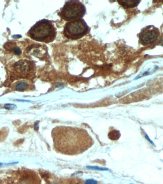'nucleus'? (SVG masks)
Returning <instances> with one entry per match:
<instances>
[{"label":"nucleus","mask_w":163,"mask_h":184,"mask_svg":"<svg viewBox=\"0 0 163 184\" xmlns=\"http://www.w3.org/2000/svg\"><path fill=\"white\" fill-rule=\"evenodd\" d=\"M28 34L31 38L36 41L49 42L54 40L56 33L52 23L49 20L43 19L36 23Z\"/></svg>","instance_id":"1"},{"label":"nucleus","mask_w":163,"mask_h":184,"mask_svg":"<svg viewBox=\"0 0 163 184\" xmlns=\"http://www.w3.org/2000/svg\"><path fill=\"white\" fill-rule=\"evenodd\" d=\"M85 12V7L78 1L68 2L62 9L60 15L63 19L69 21L80 19Z\"/></svg>","instance_id":"2"},{"label":"nucleus","mask_w":163,"mask_h":184,"mask_svg":"<svg viewBox=\"0 0 163 184\" xmlns=\"http://www.w3.org/2000/svg\"><path fill=\"white\" fill-rule=\"evenodd\" d=\"M88 27L83 19L74 20L67 23L64 29L65 36L68 39H80L88 31Z\"/></svg>","instance_id":"3"},{"label":"nucleus","mask_w":163,"mask_h":184,"mask_svg":"<svg viewBox=\"0 0 163 184\" xmlns=\"http://www.w3.org/2000/svg\"><path fill=\"white\" fill-rule=\"evenodd\" d=\"M33 70V65L30 61L21 60L14 64L12 73L15 78H25L30 75Z\"/></svg>","instance_id":"4"},{"label":"nucleus","mask_w":163,"mask_h":184,"mask_svg":"<svg viewBox=\"0 0 163 184\" xmlns=\"http://www.w3.org/2000/svg\"><path fill=\"white\" fill-rule=\"evenodd\" d=\"M159 31L155 27H149L144 28L140 35V41L144 45H150L155 42L159 36Z\"/></svg>","instance_id":"5"},{"label":"nucleus","mask_w":163,"mask_h":184,"mask_svg":"<svg viewBox=\"0 0 163 184\" xmlns=\"http://www.w3.org/2000/svg\"><path fill=\"white\" fill-rule=\"evenodd\" d=\"M29 87V84L27 81H25V80H22V81H18L15 83L14 88H15V90L17 91L23 92L28 89Z\"/></svg>","instance_id":"6"},{"label":"nucleus","mask_w":163,"mask_h":184,"mask_svg":"<svg viewBox=\"0 0 163 184\" xmlns=\"http://www.w3.org/2000/svg\"><path fill=\"white\" fill-rule=\"evenodd\" d=\"M119 5H121L125 8H130L138 6L140 1H118Z\"/></svg>","instance_id":"7"},{"label":"nucleus","mask_w":163,"mask_h":184,"mask_svg":"<svg viewBox=\"0 0 163 184\" xmlns=\"http://www.w3.org/2000/svg\"><path fill=\"white\" fill-rule=\"evenodd\" d=\"M5 47H7V48L6 49L8 50H10L11 51L13 52V54L18 56H20L22 54V51L21 48L19 47H18L16 45H14V44H13L11 43H6V44L5 45Z\"/></svg>","instance_id":"8"},{"label":"nucleus","mask_w":163,"mask_h":184,"mask_svg":"<svg viewBox=\"0 0 163 184\" xmlns=\"http://www.w3.org/2000/svg\"><path fill=\"white\" fill-rule=\"evenodd\" d=\"M109 138L112 141H116L119 139L120 137V133L118 130H113L108 133Z\"/></svg>","instance_id":"9"},{"label":"nucleus","mask_w":163,"mask_h":184,"mask_svg":"<svg viewBox=\"0 0 163 184\" xmlns=\"http://www.w3.org/2000/svg\"><path fill=\"white\" fill-rule=\"evenodd\" d=\"M17 108V107L16 105L13 104H6L4 106V108L7 110H14L16 109Z\"/></svg>","instance_id":"10"},{"label":"nucleus","mask_w":163,"mask_h":184,"mask_svg":"<svg viewBox=\"0 0 163 184\" xmlns=\"http://www.w3.org/2000/svg\"><path fill=\"white\" fill-rule=\"evenodd\" d=\"M86 167L91 170H99V171H107L109 169L106 168L100 167L96 166H88Z\"/></svg>","instance_id":"11"},{"label":"nucleus","mask_w":163,"mask_h":184,"mask_svg":"<svg viewBox=\"0 0 163 184\" xmlns=\"http://www.w3.org/2000/svg\"><path fill=\"white\" fill-rule=\"evenodd\" d=\"M144 137H145V138H146V140H147V141H148V142H149L151 144H152L154 146L156 147V145H155V143H154V142L151 140V139L149 138V136H148V135H147V133H145V135H144Z\"/></svg>","instance_id":"12"},{"label":"nucleus","mask_w":163,"mask_h":184,"mask_svg":"<svg viewBox=\"0 0 163 184\" xmlns=\"http://www.w3.org/2000/svg\"><path fill=\"white\" fill-rule=\"evenodd\" d=\"M85 184H97V182L94 179H88L85 181Z\"/></svg>","instance_id":"13"},{"label":"nucleus","mask_w":163,"mask_h":184,"mask_svg":"<svg viewBox=\"0 0 163 184\" xmlns=\"http://www.w3.org/2000/svg\"><path fill=\"white\" fill-rule=\"evenodd\" d=\"M34 129L36 131H38L39 129V121H36L34 124Z\"/></svg>","instance_id":"14"},{"label":"nucleus","mask_w":163,"mask_h":184,"mask_svg":"<svg viewBox=\"0 0 163 184\" xmlns=\"http://www.w3.org/2000/svg\"><path fill=\"white\" fill-rule=\"evenodd\" d=\"M21 37H22V36L21 35H16L13 36V38H14V39H19Z\"/></svg>","instance_id":"15"},{"label":"nucleus","mask_w":163,"mask_h":184,"mask_svg":"<svg viewBox=\"0 0 163 184\" xmlns=\"http://www.w3.org/2000/svg\"><path fill=\"white\" fill-rule=\"evenodd\" d=\"M2 164H2V163H0V167H1V166H2Z\"/></svg>","instance_id":"16"},{"label":"nucleus","mask_w":163,"mask_h":184,"mask_svg":"<svg viewBox=\"0 0 163 184\" xmlns=\"http://www.w3.org/2000/svg\"></svg>","instance_id":"17"},{"label":"nucleus","mask_w":163,"mask_h":184,"mask_svg":"<svg viewBox=\"0 0 163 184\" xmlns=\"http://www.w3.org/2000/svg\"></svg>","instance_id":"18"}]
</instances>
